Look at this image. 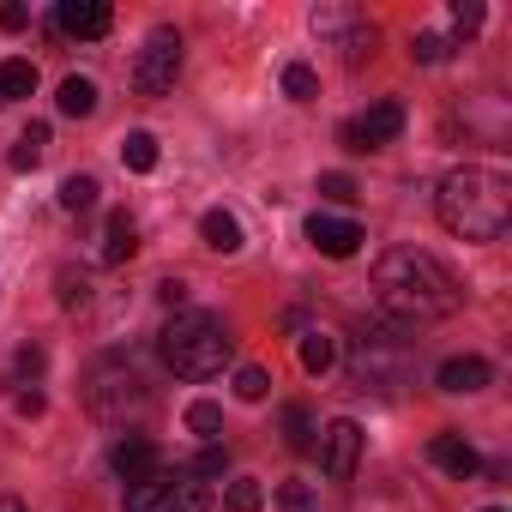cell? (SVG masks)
<instances>
[{
    "mask_svg": "<svg viewBox=\"0 0 512 512\" xmlns=\"http://www.w3.org/2000/svg\"><path fill=\"white\" fill-rule=\"evenodd\" d=\"M428 458H434L446 476H458V482H470V476L482 470V458H476V446H470L464 434H434V440H428Z\"/></svg>",
    "mask_w": 512,
    "mask_h": 512,
    "instance_id": "4fadbf2b",
    "label": "cell"
},
{
    "mask_svg": "<svg viewBox=\"0 0 512 512\" xmlns=\"http://www.w3.org/2000/svg\"><path fill=\"white\" fill-rule=\"evenodd\" d=\"M404 368H410V356H404V344L392 332H362L350 344V380H356V392H398Z\"/></svg>",
    "mask_w": 512,
    "mask_h": 512,
    "instance_id": "5b68a950",
    "label": "cell"
},
{
    "mask_svg": "<svg viewBox=\"0 0 512 512\" xmlns=\"http://www.w3.org/2000/svg\"><path fill=\"white\" fill-rule=\"evenodd\" d=\"M284 512H308V482H284Z\"/></svg>",
    "mask_w": 512,
    "mask_h": 512,
    "instance_id": "e575fe53",
    "label": "cell"
},
{
    "mask_svg": "<svg viewBox=\"0 0 512 512\" xmlns=\"http://www.w3.org/2000/svg\"><path fill=\"white\" fill-rule=\"evenodd\" d=\"M374 302L404 320V326H428V320H446L458 314V278L422 247H386L374 260Z\"/></svg>",
    "mask_w": 512,
    "mask_h": 512,
    "instance_id": "6da1fadb",
    "label": "cell"
},
{
    "mask_svg": "<svg viewBox=\"0 0 512 512\" xmlns=\"http://www.w3.org/2000/svg\"><path fill=\"white\" fill-rule=\"evenodd\" d=\"M284 97H290V103H314V97H320V79H314V67L290 61V67H284Z\"/></svg>",
    "mask_w": 512,
    "mask_h": 512,
    "instance_id": "603a6c76",
    "label": "cell"
},
{
    "mask_svg": "<svg viewBox=\"0 0 512 512\" xmlns=\"http://www.w3.org/2000/svg\"><path fill=\"white\" fill-rule=\"evenodd\" d=\"M61 205L67 211H91L97 205V175H67L61 181Z\"/></svg>",
    "mask_w": 512,
    "mask_h": 512,
    "instance_id": "d4e9b609",
    "label": "cell"
},
{
    "mask_svg": "<svg viewBox=\"0 0 512 512\" xmlns=\"http://www.w3.org/2000/svg\"><path fill=\"white\" fill-rule=\"evenodd\" d=\"M133 253H139V223H133L127 211H109L103 241H97V260H103V266H121V260H133Z\"/></svg>",
    "mask_w": 512,
    "mask_h": 512,
    "instance_id": "5bb4252c",
    "label": "cell"
},
{
    "mask_svg": "<svg viewBox=\"0 0 512 512\" xmlns=\"http://www.w3.org/2000/svg\"><path fill=\"white\" fill-rule=\"evenodd\" d=\"M320 199H332V205H356V181H350V175H320Z\"/></svg>",
    "mask_w": 512,
    "mask_h": 512,
    "instance_id": "4dcf8cb0",
    "label": "cell"
},
{
    "mask_svg": "<svg viewBox=\"0 0 512 512\" xmlns=\"http://www.w3.org/2000/svg\"><path fill=\"white\" fill-rule=\"evenodd\" d=\"M175 79H181V31L157 25V31L145 37L139 61H133V91H139V97H169Z\"/></svg>",
    "mask_w": 512,
    "mask_h": 512,
    "instance_id": "52a82bcc",
    "label": "cell"
},
{
    "mask_svg": "<svg viewBox=\"0 0 512 512\" xmlns=\"http://www.w3.org/2000/svg\"><path fill=\"white\" fill-rule=\"evenodd\" d=\"M55 284H61V308H85V302H91V278H85V272L61 266V272H55Z\"/></svg>",
    "mask_w": 512,
    "mask_h": 512,
    "instance_id": "4316f807",
    "label": "cell"
},
{
    "mask_svg": "<svg viewBox=\"0 0 512 512\" xmlns=\"http://www.w3.org/2000/svg\"><path fill=\"white\" fill-rule=\"evenodd\" d=\"M157 296H163L169 308H181V302H187V284H181V278H163V284H157Z\"/></svg>",
    "mask_w": 512,
    "mask_h": 512,
    "instance_id": "74e56055",
    "label": "cell"
},
{
    "mask_svg": "<svg viewBox=\"0 0 512 512\" xmlns=\"http://www.w3.org/2000/svg\"><path fill=\"white\" fill-rule=\"evenodd\" d=\"M266 506V488L253 482V476H235L229 482V512H260Z\"/></svg>",
    "mask_w": 512,
    "mask_h": 512,
    "instance_id": "f1b7e54d",
    "label": "cell"
},
{
    "mask_svg": "<svg viewBox=\"0 0 512 512\" xmlns=\"http://www.w3.org/2000/svg\"><path fill=\"white\" fill-rule=\"evenodd\" d=\"M37 374H43V350H37V344H25V350H19V362H13V386H25V380H37Z\"/></svg>",
    "mask_w": 512,
    "mask_h": 512,
    "instance_id": "1f68e13d",
    "label": "cell"
},
{
    "mask_svg": "<svg viewBox=\"0 0 512 512\" xmlns=\"http://www.w3.org/2000/svg\"><path fill=\"white\" fill-rule=\"evenodd\" d=\"M398 133H404V103L380 97V103H368L356 121H344V127H338V145L362 157V151H380V145H392Z\"/></svg>",
    "mask_w": 512,
    "mask_h": 512,
    "instance_id": "ba28073f",
    "label": "cell"
},
{
    "mask_svg": "<svg viewBox=\"0 0 512 512\" xmlns=\"http://www.w3.org/2000/svg\"><path fill=\"white\" fill-rule=\"evenodd\" d=\"M223 470H229V452H223V446H205V452H199V464H193V476H199V482H205V476H223Z\"/></svg>",
    "mask_w": 512,
    "mask_h": 512,
    "instance_id": "d6a6232c",
    "label": "cell"
},
{
    "mask_svg": "<svg viewBox=\"0 0 512 512\" xmlns=\"http://www.w3.org/2000/svg\"><path fill=\"white\" fill-rule=\"evenodd\" d=\"M55 25H61L67 37H85V43H97V37H109L115 13L103 7V0H61V7H55Z\"/></svg>",
    "mask_w": 512,
    "mask_h": 512,
    "instance_id": "7c38bea8",
    "label": "cell"
},
{
    "mask_svg": "<svg viewBox=\"0 0 512 512\" xmlns=\"http://www.w3.org/2000/svg\"><path fill=\"white\" fill-rule=\"evenodd\" d=\"M434 211L440 223L458 235V241H500L506 223H512V181L500 169H482V163H464L440 181L434 193Z\"/></svg>",
    "mask_w": 512,
    "mask_h": 512,
    "instance_id": "7a4b0ae2",
    "label": "cell"
},
{
    "mask_svg": "<svg viewBox=\"0 0 512 512\" xmlns=\"http://www.w3.org/2000/svg\"><path fill=\"white\" fill-rule=\"evenodd\" d=\"M55 103H61V115L85 121V115H97V85L73 73V79H61V97H55Z\"/></svg>",
    "mask_w": 512,
    "mask_h": 512,
    "instance_id": "d6986e66",
    "label": "cell"
},
{
    "mask_svg": "<svg viewBox=\"0 0 512 512\" xmlns=\"http://www.w3.org/2000/svg\"><path fill=\"white\" fill-rule=\"evenodd\" d=\"M356 25H362V19H356L350 7H320V13H314V37H350Z\"/></svg>",
    "mask_w": 512,
    "mask_h": 512,
    "instance_id": "cb8c5ba5",
    "label": "cell"
},
{
    "mask_svg": "<svg viewBox=\"0 0 512 512\" xmlns=\"http://www.w3.org/2000/svg\"><path fill=\"white\" fill-rule=\"evenodd\" d=\"M494 380V368L482 362V356H452V362H440V392H482Z\"/></svg>",
    "mask_w": 512,
    "mask_h": 512,
    "instance_id": "9a60e30c",
    "label": "cell"
},
{
    "mask_svg": "<svg viewBox=\"0 0 512 512\" xmlns=\"http://www.w3.org/2000/svg\"><path fill=\"white\" fill-rule=\"evenodd\" d=\"M187 434H199V440H211V446H217V434H223V410H217L211 398L187 404Z\"/></svg>",
    "mask_w": 512,
    "mask_h": 512,
    "instance_id": "7402d4cb",
    "label": "cell"
},
{
    "mask_svg": "<svg viewBox=\"0 0 512 512\" xmlns=\"http://www.w3.org/2000/svg\"><path fill=\"white\" fill-rule=\"evenodd\" d=\"M296 326H302V320H296ZM332 362H338V338H332L326 326H302V368H308V374H326Z\"/></svg>",
    "mask_w": 512,
    "mask_h": 512,
    "instance_id": "e0dca14e",
    "label": "cell"
},
{
    "mask_svg": "<svg viewBox=\"0 0 512 512\" xmlns=\"http://www.w3.org/2000/svg\"><path fill=\"white\" fill-rule=\"evenodd\" d=\"M0 25L19 31V25H31V13H25V7H13V0H0Z\"/></svg>",
    "mask_w": 512,
    "mask_h": 512,
    "instance_id": "8d00e7d4",
    "label": "cell"
},
{
    "mask_svg": "<svg viewBox=\"0 0 512 512\" xmlns=\"http://www.w3.org/2000/svg\"><path fill=\"white\" fill-rule=\"evenodd\" d=\"M266 392H272V374H266V368H241V374H235V398H241V404H260Z\"/></svg>",
    "mask_w": 512,
    "mask_h": 512,
    "instance_id": "f546056e",
    "label": "cell"
},
{
    "mask_svg": "<svg viewBox=\"0 0 512 512\" xmlns=\"http://www.w3.org/2000/svg\"><path fill=\"white\" fill-rule=\"evenodd\" d=\"M482 512H500V506H482Z\"/></svg>",
    "mask_w": 512,
    "mask_h": 512,
    "instance_id": "ab89813d",
    "label": "cell"
},
{
    "mask_svg": "<svg viewBox=\"0 0 512 512\" xmlns=\"http://www.w3.org/2000/svg\"><path fill=\"white\" fill-rule=\"evenodd\" d=\"M31 91H37V67L31 61H0V109H13Z\"/></svg>",
    "mask_w": 512,
    "mask_h": 512,
    "instance_id": "ac0fdd59",
    "label": "cell"
},
{
    "mask_svg": "<svg viewBox=\"0 0 512 512\" xmlns=\"http://www.w3.org/2000/svg\"><path fill=\"white\" fill-rule=\"evenodd\" d=\"M157 350H163V362H169L175 380H211V374H223V362L235 356V338H229V326L211 320V314H175V320L163 326Z\"/></svg>",
    "mask_w": 512,
    "mask_h": 512,
    "instance_id": "3957f363",
    "label": "cell"
},
{
    "mask_svg": "<svg viewBox=\"0 0 512 512\" xmlns=\"http://www.w3.org/2000/svg\"><path fill=\"white\" fill-rule=\"evenodd\" d=\"M314 446H320V458H326V476H332V482H350V476H356V464H362V428H356L350 416L326 422V434H320Z\"/></svg>",
    "mask_w": 512,
    "mask_h": 512,
    "instance_id": "9c48e42d",
    "label": "cell"
},
{
    "mask_svg": "<svg viewBox=\"0 0 512 512\" xmlns=\"http://www.w3.org/2000/svg\"><path fill=\"white\" fill-rule=\"evenodd\" d=\"M127 512H211V488L193 470H157L127 488Z\"/></svg>",
    "mask_w": 512,
    "mask_h": 512,
    "instance_id": "8992f818",
    "label": "cell"
},
{
    "mask_svg": "<svg viewBox=\"0 0 512 512\" xmlns=\"http://www.w3.org/2000/svg\"><path fill=\"white\" fill-rule=\"evenodd\" d=\"M43 157H49V127H43V121H31V127L19 133V145H13V169H19V175H31Z\"/></svg>",
    "mask_w": 512,
    "mask_h": 512,
    "instance_id": "ffe728a7",
    "label": "cell"
},
{
    "mask_svg": "<svg viewBox=\"0 0 512 512\" xmlns=\"http://www.w3.org/2000/svg\"><path fill=\"white\" fill-rule=\"evenodd\" d=\"M308 241L326 253V260H350V253L368 241L362 235V223H350V217H332V211H314L308 217Z\"/></svg>",
    "mask_w": 512,
    "mask_h": 512,
    "instance_id": "30bf717a",
    "label": "cell"
},
{
    "mask_svg": "<svg viewBox=\"0 0 512 512\" xmlns=\"http://www.w3.org/2000/svg\"><path fill=\"white\" fill-rule=\"evenodd\" d=\"M452 25L470 37V31H482V7H470V0H458V7H452Z\"/></svg>",
    "mask_w": 512,
    "mask_h": 512,
    "instance_id": "836d02e7",
    "label": "cell"
},
{
    "mask_svg": "<svg viewBox=\"0 0 512 512\" xmlns=\"http://www.w3.org/2000/svg\"><path fill=\"white\" fill-rule=\"evenodd\" d=\"M199 235H205L211 253H241V241H247V235H241V217L223 211V205H211V211L199 217Z\"/></svg>",
    "mask_w": 512,
    "mask_h": 512,
    "instance_id": "2e32d148",
    "label": "cell"
},
{
    "mask_svg": "<svg viewBox=\"0 0 512 512\" xmlns=\"http://www.w3.org/2000/svg\"><path fill=\"white\" fill-rule=\"evenodd\" d=\"M145 404H151V392H145V380H139V368H133L127 356H103V362L85 374V410H91L97 422L121 428V422L145 416Z\"/></svg>",
    "mask_w": 512,
    "mask_h": 512,
    "instance_id": "277c9868",
    "label": "cell"
},
{
    "mask_svg": "<svg viewBox=\"0 0 512 512\" xmlns=\"http://www.w3.org/2000/svg\"><path fill=\"white\" fill-rule=\"evenodd\" d=\"M284 440H290L296 452H314V422H308V410H302V404H290V410H284Z\"/></svg>",
    "mask_w": 512,
    "mask_h": 512,
    "instance_id": "83f0119b",
    "label": "cell"
},
{
    "mask_svg": "<svg viewBox=\"0 0 512 512\" xmlns=\"http://www.w3.org/2000/svg\"><path fill=\"white\" fill-rule=\"evenodd\" d=\"M446 55H452V43H446L440 31H416V37H410V61L434 67V61H446Z\"/></svg>",
    "mask_w": 512,
    "mask_h": 512,
    "instance_id": "484cf974",
    "label": "cell"
},
{
    "mask_svg": "<svg viewBox=\"0 0 512 512\" xmlns=\"http://www.w3.org/2000/svg\"><path fill=\"white\" fill-rule=\"evenodd\" d=\"M13 404H19V416H43V392H25V386H13Z\"/></svg>",
    "mask_w": 512,
    "mask_h": 512,
    "instance_id": "d590c367",
    "label": "cell"
},
{
    "mask_svg": "<svg viewBox=\"0 0 512 512\" xmlns=\"http://www.w3.org/2000/svg\"><path fill=\"white\" fill-rule=\"evenodd\" d=\"M0 512H25V506H19V500H0Z\"/></svg>",
    "mask_w": 512,
    "mask_h": 512,
    "instance_id": "f35d334b",
    "label": "cell"
},
{
    "mask_svg": "<svg viewBox=\"0 0 512 512\" xmlns=\"http://www.w3.org/2000/svg\"><path fill=\"white\" fill-rule=\"evenodd\" d=\"M121 163H127L133 175H151V169H157V139H151V133H127V139H121Z\"/></svg>",
    "mask_w": 512,
    "mask_h": 512,
    "instance_id": "44dd1931",
    "label": "cell"
},
{
    "mask_svg": "<svg viewBox=\"0 0 512 512\" xmlns=\"http://www.w3.org/2000/svg\"><path fill=\"white\" fill-rule=\"evenodd\" d=\"M109 464H115V476L133 488V482H145V476H157V470H163V452H157V440H145V434H127V440H115Z\"/></svg>",
    "mask_w": 512,
    "mask_h": 512,
    "instance_id": "8fae6325",
    "label": "cell"
}]
</instances>
